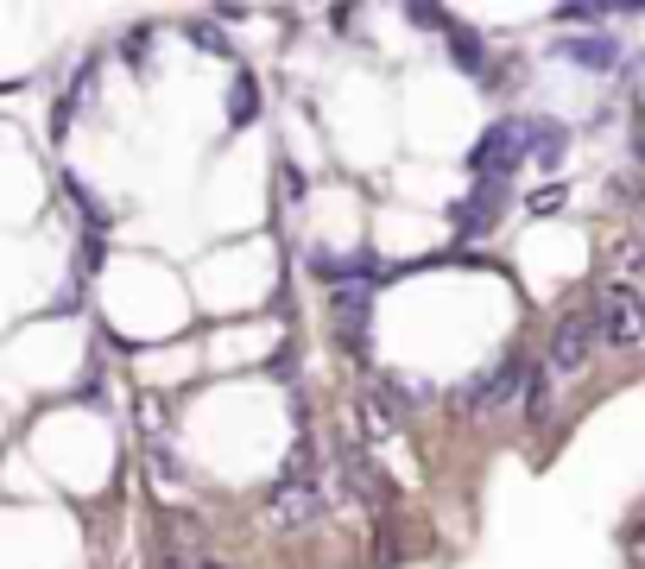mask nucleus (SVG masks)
Listing matches in <instances>:
<instances>
[{
    "instance_id": "nucleus-1",
    "label": "nucleus",
    "mask_w": 645,
    "mask_h": 569,
    "mask_svg": "<svg viewBox=\"0 0 645 569\" xmlns=\"http://www.w3.org/2000/svg\"><path fill=\"white\" fill-rule=\"evenodd\" d=\"M323 512H330V481L316 474L311 443H297V450H292V474L266 493V531H278V538H304V531L323 526Z\"/></svg>"
},
{
    "instance_id": "nucleus-16",
    "label": "nucleus",
    "mask_w": 645,
    "mask_h": 569,
    "mask_svg": "<svg viewBox=\"0 0 645 569\" xmlns=\"http://www.w3.org/2000/svg\"><path fill=\"white\" fill-rule=\"evenodd\" d=\"M569 184H545V190H531V216H550V209H564Z\"/></svg>"
},
{
    "instance_id": "nucleus-15",
    "label": "nucleus",
    "mask_w": 645,
    "mask_h": 569,
    "mask_svg": "<svg viewBox=\"0 0 645 569\" xmlns=\"http://www.w3.org/2000/svg\"><path fill=\"white\" fill-rule=\"evenodd\" d=\"M361 418H368V443H392V418L380 412V399H361Z\"/></svg>"
},
{
    "instance_id": "nucleus-13",
    "label": "nucleus",
    "mask_w": 645,
    "mask_h": 569,
    "mask_svg": "<svg viewBox=\"0 0 645 569\" xmlns=\"http://www.w3.org/2000/svg\"><path fill=\"white\" fill-rule=\"evenodd\" d=\"M550 380H557L550 367H531V386H526V412H531V418L550 412Z\"/></svg>"
},
{
    "instance_id": "nucleus-7",
    "label": "nucleus",
    "mask_w": 645,
    "mask_h": 569,
    "mask_svg": "<svg viewBox=\"0 0 645 569\" xmlns=\"http://www.w3.org/2000/svg\"><path fill=\"white\" fill-rule=\"evenodd\" d=\"M493 203H500V184L493 177H481L475 184V197H462L450 209V222H456V235H488V222H493Z\"/></svg>"
},
{
    "instance_id": "nucleus-11",
    "label": "nucleus",
    "mask_w": 645,
    "mask_h": 569,
    "mask_svg": "<svg viewBox=\"0 0 645 569\" xmlns=\"http://www.w3.org/2000/svg\"><path fill=\"white\" fill-rule=\"evenodd\" d=\"M614 266H620L626 285H645V235H626L620 247H614Z\"/></svg>"
},
{
    "instance_id": "nucleus-6",
    "label": "nucleus",
    "mask_w": 645,
    "mask_h": 569,
    "mask_svg": "<svg viewBox=\"0 0 645 569\" xmlns=\"http://www.w3.org/2000/svg\"><path fill=\"white\" fill-rule=\"evenodd\" d=\"M595 354V323L588 316H564L557 330H550V354H545V367L550 373H576Z\"/></svg>"
},
{
    "instance_id": "nucleus-18",
    "label": "nucleus",
    "mask_w": 645,
    "mask_h": 569,
    "mask_svg": "<svg viewBox=\"0 0 645 569\" xmlns=\"http://www.w3.org/2000/svg\"><path fill=\"white\" fill-rule=\"evenodd\" d=\"M626 538H633V550H639V557H645V526H633V531H626Z\"/></svg>"
},
{
    "instance_id": "nucleus-4",
    "label": "nucleus",
    "mask_w": 645,
    "mask_h": 569,
    "mask_svg": "<svg viewBox=\"0 0 645 569\" xmlns=\"http://www.w3.org/2000/svg\"><path fill=\"white\" fill-rule=\"evenodd\" d=\"M526 153H538V146H531V127H526V120H500V127H488L481 146H475V171L493 177V184H507V171Z\"/></svg>"
},
{
    "instance_id": "nucleus-8",
    "label": "nucleus",
    "mask_w": 645,
    "mask_h": 569,
    "mask_svg": "<svg viewBox=\"0 0 645 569\" xmlns=\"http://www.w3.org/2000/svg\"><path fill=\"white\" fill-rule=\"evenodd\" d=\"M443 32H450V58L462 63V70H469V77H488V45H481V32H475V26H443Z\"/></svg>"
},
{
    "instance_id": "nucleus-10",
    "label": "nucleus",
    "mask_w": 645,
    "mask_h": 569,
    "mask_svg": "<svg viewBox=\"0 0 645 569\" xmlns=\"http://www.w3.org/2000/svg\"><path fill=\"white\" fill-rule=\"evenodd\" d=\"M531 146H538V158L557 171L564 153H569V127H557V120H531Z\"/></svg>"
},
{
    "instance_id": "nucleus-14",
    "label": "nucleus",
    "mask_w": 645,
    "mask_h": 569,
    "mask_svg": "<svg viewBox=\"0 0 645 569\" xmlns=\"http://www.w3.org/2000/svg\"><path fill=\"white\" fill-rule=\"evenodd\" d=\"M380 386H387L392 393V405H424V380H405V373H387V380H380Z\"/></svg>"
},
{
    "instance_id": "nucleus-2",
    "label": "nucleus",
    "mask_w": 645,
    "mask_h": 569,
    "mask_svg": "<svg viewBox=\"0 0 645 569\" xmlns=\"http://www.w3.org/2000/svg\"><path fill=\"white\" fill-rule=\"evenodd\" d=\"M588 323H595V342H607V349H645V297L626 285V278H607V285H595V304H588Z\"/></svg>"
},
{
    "instance_id": "nucleus-3",
    "label": "nucleus",
    "mask_w": 645,
    "mask_h": 569,
    "mask_svg": "<svg viewBox=\"0 0 645 569\" xmlns=\"http://www.w3.org/2000/svg\"><path fill=\"white\" fill-rule=\"evenodd\" d=\"M526 386H531V373L519 367V354H507L500 367H488L481 380H469L462 393H456V405L469 418H493V412H507V405H526Z\"/></svg>"
},
{
    "instance_id": "nucleus-12",
    "label": "nucleus",
    "mask_w": 645,
    "mask_h": 569,
    "mask_svg": "<svg viewBox=\"0 0 645 569\" xmlns=\"http://www.w3.org/2000/svg\"><path fill=\"white\" fill-rule=\"evenodd\" d=\"M247 115H260V89H254V77H235V89H228V120H247Z\"/></svg>"
},
{
    "instance_id": "nucleus-5",
    "label": "nucleus",
    "mask_w": 645,
    "mask_h": 569,
    "mask_svg": "<svg viewBox=\"0 0 645 569\" xmlns=\"http://www.w3.org/2000/svg\"><path fill=\"white\" fill-rule=\"evenodd\" d=\"M368 304H373V285L368 278H342L330 292V323H335V342L354 354H368Z\"/></svg>"
},
{
    "instance_id": "nucleus-9",
    "label": "nucleus",
    "mask_w": 645,
    "mask_h": 569,
    "mask_svg": "<svg viewBox=\"0 0 645 569\" xmlns=\"http://www.w3.org/2000/svg\"><path fill=\"white\" fill-rule=\"evenodd\" d=\"M564 58L588 63V70H607V63L620 58V45L607 39V32H595V39H569V45H564Z\"/></svg>"
},
{
    "instance_id": "nucleus-17",
    "label": "nucleus",
    "mask_w": 645,
    "mask_h": 569,
    "mask_svg": "<svg viewBox=\"0 0 645 569\" xmlns=\"http://www.w3.org/2000/svg\"><path fill=\"white\" fill-rule=\"evenodd\" d=\"M190 45H203V51H215V58H228V39H222V32H215L209 20H196V26H190Z\"/></svg>"
}]
</instances>
